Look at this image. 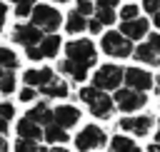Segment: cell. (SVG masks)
I'll list each match as a JSON object with an SVG mask.
<instances>
[{"label": "cell", "mask_w": 160, "mask_h": 152, "mask_svg": "<svg viewBox=\"0 0 160 152\" xmlns=\"http://www.w3.org/2000/svg\"><path fill=\"white\" fill-rule=\"evenodd\" d=\"M75 12H78V15H82V17L88 20V17H92V12H95V5H92L90 0H78V5H75Z\"/></svg>", "instance_id": "obj_27"}, {"label": "cell", "mask_w": 160, "mask_h": 152, "mask_svg": "<svg viewBox=\"0 0 160 152\" xmlns=\"http://www.w3.org/2000/svg\"><path fill=\"white\" fill-rule=\"evenodd\" d=\"M32 20H30V25H35L40 32H45V35H52L60 25H62V15L55 10V7H50V5H35L32 7Z\"/></svg>", "instance_id": "obj_4"}, {"label": "cell", "mask_w": 160, "mask_h": 152, "mask_svg": "<svg viewBox=\"0 0 160 152\" xmlns=\"http://www.w3.org/2000/svg\"><path fill=\"white\" fill-rule=\"evenodd\" d=\"M152 80H155V87H158V92H160V75H158V77H152Z\"/></svg>", "instance_id": "obj_40"}, {"label": "cell", "mask_w": 160, "mask_h": 152, "mask_svg": "<svg viewBox=\"0 0 160 152\" xmlns=\"http://www.w3.org/2000/svg\"><path fill=\"white\" fill-rule=\"evenodd\" d=\"M105 145H108V135H105V130L98 127V125H85V127L75 135V147H78L80 152H95V150H100V147H105Z\"/></svg>", "instance_id": "obj_5"}, {"label": "cell", "mask_w": 160, "mask_h": 152, "mask_svg": "<svg viewBox=\"0 0 160 152\" xmlns=\"http://www.w3.org/2000/svg\"><path fill=\"white\" fill-rule=\"evenodd\" d=\"M122 85V67L120 65H100L92 75V87L100 92H115Z\"/></svg>", "instance_id": "obj_3"}, {"label": "cell", "mask_w": 160, "mask_h": 152, "mask_svg": "<svg viewBox=\"0 0 160 152\" xmlns=\"http://www.w3.org/2000/svg\"><path fill=\"white\" fill-rule=\"evenodd\" d=\"M0 152H10V145H8L5 135H0Z\"/></svg>", "instance_id": "obj_34"}, {"label": "cell", "mask_w": 160, "mask_h": 152, "mask_svg": "<svg viewBox=\"0 0 160 152\" xmlns=\"http://www.w3.org/2000/svg\"><path fill=\"white\" fill-rule=\"evenodd\" d=\"M15 130H18V137H20V140H32V142H40V140H42V127L35 125V122H32L30 117H25V115L18 120V127H15Z\"/></svg>", "instance_id": "obj_15"}, {"label": "cell", "mask_w": 160, "mask_h": 152, "mask_svg": "<svg viewBox=\"0 0 160 152\" xmlns=\"http://www.w3.org/2000/svg\"><path fill=\"white\" fill-rule=\"evenodd\" d=\"M92 17H95L102 27H108V25H112V22L118 20V12H115V10H95Z\"/></svg>", "instance_id": "obj_24"}, {"label": "cell", "mask_w": 160, "mask_h": 152, "mask_svg": "<svg viewBox=\"0 0 160 152\" xmlns=\"http://www.w3.org/2000/svg\"><path fill=\"white\" fill-rule=\"evenodd\" d=\"M100 47H102V52L108 57H120L122 60V57L132 55V42L128 37H122L118 30H108L102 35V40H100Z\"/></svg>", "instance_id": "obj_6"}, {"label": "cell", "mask_w": 160, "mask_h": 152, "mask_svg": "<svg viewBox=\"0 0 160 152\" xmlns=\"http://www.w3.org/2000/svg\"><path fill=\"white\" fill-rule=\"evenodd\" d=\"M65 30L70 32V35H78V32H85L88 30V20L82 17V15H78L75 10L68 15V20H65Z\"/></svg>", "instance_id": "obj_21"}, {"label": "cell", "mask_w": 160, "mask_h": 152, "mask_svg": "<svg viewBox=\"0 0 160 152\" xmlns=\"http://www.w3.org/2000/svg\"><path fill=\"white\" fill-rule=\"evenodd\" d=\"M32 152H50V150H48V147H45V145H38V147H35V150H32Z\"/></svg>", "instance_id": "obj_38"}, {"label": "cell", "mask_w": 160, "mask_h": 152, "mask_svg": "<svg viewBox=\"0 0 160 152\" xmlns=\"http://www.w3.org/2000/svg\"><path fill=\"white\" fill-rule=\"evenodd\" d=\"M152 117L150 115H140V117H122L120 122H118V130H122V132H130V135H135V137H148L150 135V130H152Z\"/></svg>", "instance_id": "obj_9"}, {"label": "cell", "mask_w": 160, "mask_h": 152, "mask_svg": "<svg viewBox=\"0 0 160 152\" xmlns=\"http://www.w3.org/2000/svg\"><path fill=\"white\" fill-rule=\"evenodd\" d=\"M132 57L142 65H150V67H160V55L152 52V47L148 42H140L138 47H132Z\"/></svg>", "instance_id": "obj_18"}, {"label": "cell", "mask_w": 160, "mask_h": 152, "mask_svg": "<svg viewBox=\"0 0 160 152\" xmlns=\"http://www.w3.org/2000/svg\"><path fill=\"white\" fill-rule=\"evenodd\" d=\"M50 152H70V150H65V147H55V150H50Z\"/></svg>", "instance_id": "obj_41"}, {"label": "cell", "mask_w": 160, "mask_h": 152, "mask_svg": "<svg viewBox=\"0 0 160 152\" xmlns=\"http://www.w3.org/2000/svg\"><path fill=\"white\" fill-rule=\"evenodd\" d=\"M2 25H5V22H2V20H0V30H2Z\"/></svg>", "instance_id": "obj_43"}, {"label": "cell", "mask_w": 160, "mask_h": 152, "mask_svg": "<svg viewBox=\"0 0 160 152\" xmlns=\"http://www.w3.org/2000/svg\"><path fill=\"white\" fill-rule=\"evenodd\" d=\"M18 65H20V57H18L10 47H0V70H10V72H15Z\"/></svg>", "instance_id": "obj_22"}, {"label": "cell", "mask_w": 160, "mask_h": 152, "mask_svg": "<svg viewBox=\"0 0 160 152\" xmlns=\"http://www.w3.org/2000/svg\"><path fill=\"white\" fill-rule=\"evenodd\" d=\"M138 15H140V7H138L135 2H128V5L120 7V22H125V20H135Z\"/></svg>", "instance_id": "obj_26"}, {"label": "cell", "mask_w": 160, "mask_h": 152, "mask_svg": "<svg viewBox=\"0 0 160 152\" xmlns=\"http://www.w3.org/2000/svg\"><path fill=\"white\" fill-rule=\"evenodd\" d=\"M122 82H125L128 90H135V92H142V95L148 90H152V85H155L152 75L148 70H142V67H128V70H122Z\"/></svg>", "instance_id": "obj_8"}, {"label": "cell", "mask_w": 160, "mask_h": 152, "mask_svg": "<svg viewBox=\"0 0 160 152\" xmlns=\"http://www.w3.org/2000/svg\"><path fill=\"white\" fill-rule=\"evenodd\" d=\"M60 35H42V40L35 45V50H38V55H40V60H50V57H55L58 52H60Z\"/></svg>", "instance_id": "obj_14"}, {"label": "cell", "mask_w": 160, "mask_h": 152, "mask_svg": "<svg viewBox=\"0 0 160 152\" xmlns=\"http://www.w3.org/2000/svg\"><path fill=\"white\" fill-rule=\"evenodd\" d=\"M38 145H40V142H32V140H20V137H18V142H15V152H32Z\"/></svg>", "instance_id": "obj_28"}, {"label": "cell", "mask_w": 160, "mask_h": 152, "mask_svg": "<svg viewBox=\"0 0 160 152\" xmlns=\"http://www.w3.org/2000/svg\"><path fill=\"white\" fill-rule=\"evenodd\" d=\"M110 152H142V150L135 145V140H130L125 135H115L110 140Z\"/></svg>", "instance_id": "obj_20"}, {"label": "cell", "mask_w": 160, "mask_h": 152, "mask_svg": "<svg viewBox=\"0 0 160 152\" xmlns=\"http://www.w3.org/2000/svg\"><path fill=\"white\" fill-rule=\"evenodd\" d=\"M52 122L62 130H70L80 122V110L75 105H58L52 107Z\"/></svg>", "instance_id": "obj_12"}, {"label": "cell", "mask_w": 160, "mask_h": 152, "mask_svg": "<svg viewBox=\"0 0 160 152\" xmlns=\"http://www.w3.org/2000/svg\"><path fill=\"white\" fill-rule=\"evenodd\" d=\"M122 37H128L130 42H135V40H142V37H148V32H150V22H148V17H142V15H138L135 20H125V22H120V30H118Z\"/></svg>", "instance_id": "obj_10"}, {"label": "cell", "mask_w": 160, "mask_h": 152, "mask_svg": "<svg viewBox=\"0 0 160 152\" xmlns=\"http://www.w3.org/2000/svg\"><path fill=\"white\" fill-rule=\"evenodd\" d=\"M5 15H8V5L0 2V20H2V22H5Z\"/></svg>", "instance_id": "obj_35"}, {"label": "cell", "mask_w": 160, "mask_h": 152, "mask_svg": "<svg viewBox=\"0 0 160 152\" xmlns=\"http://www.w3.org/2000/svg\"><path fill=\"white\" fill-rule=\"evenodd\" d=\"M42 35L45 32H40L35 25H30V22H20V25H15L12 27V42H18V45H22V47H35L40 40H42Z\"/></svg>", "instance_id": "obj_11"}, {"label": "cell", "mask_w": 160, "mask_h": 152, "mask_svg": "<svg viewBox=\"0 0 160 152\" xmlns=\"http://www.w3.org/2000/svg\"><path fill=\"white\" fill-rule=\"evenodd\" d=\"M112 105L120 112H138L140 107L148 105V95L135 92V90H128V87H118L115 95H112Z\"/></svg>", "instance_id": "obj_7"}, {"label": "cell", "mask_w": 160, "mask_h": 152, "mask_svg": "<svg viewBox=\"0 0 160 152\" xmlns=\"http://www.w3.org/2000/svg\"><path fill=\"white\" fill-rule=\"evenodd\" d=\"M78 95H80V100L88 105V110H90L92 117H100V120H110V117H112L115 105H112V97H110L108 92H100V90H95V87L90 85V87H80Z\"/></svg>", "instance_id": "obj_2"}, {"label": "cell", "mask_w": 160, "mask_h": 152, "mask_svg": "<svg viewBox=\"0 0 160 152\" xmlns=\"http://www.w3.org/2000/svg\"><path fill=\"white\" fill-rule=\"evenodd\" d=\"M88 30H90L92 35H98V32L102 30V25H100V22H98L95 17H88Z\"/></svg>", "instance_id": "obj_33"}, {"label": "cell", "mask_w": 160, "mask_h": 152, "mask_svg": "<svg viewBox=\"0 0 160 152\" xmlns=\"http://www.w3.org/2000/svg\"><path fill=\"white\" fill-rule=\"evenodd\" d=\"M42 140L50 142V145H62V142L70 140V135H68V130H62V127H58L55 122H50V125L42 127Z\"/></svg>", "instance_id": "obj_19"}, {"label": "cell", "mask_w": 160, "mask_h": 152, "mask_svg": "<svg viewBox=\"0 0 160 152\" xmlns=\"http://www.w3.org/2000/svg\"><path fill=\"white\" fill-rule=\"evenodd\" d=\"M52 77H55V72H52L50 67H35V70H25V72H22V82H25V87H32V90L45 87Z\"/></svg>", "instance_id": "obj_13"}, {"label": "cell", "mask_w": 160, "mask_h": 152, "mask_svg": "<svg viewBox=\"0 0 160 152\" xmlns=\"http://www.w3.org/2000/svg\"><path fill=\"white\" fill-rule=\"evenodd\" d=\"M118 2H120V0H92L95 10H115Z\"/></svg>", "instance_id": "obj_29"}, {"label": "cell", "mask_w": 160, "mask_h": 152, "mask_svg": "<svg viewBox=\"0 0 160 152\" xmlns=\"http://www.w3.org/2000/svg\"><path fill=\"white\" fill-rule=\"evenodd\" d=\"M68 92H70V87H68V82L62 80V77H52L45 87H40L38 90V95H42V97H68Z\"/></svg>", "instance_id": "obj_17"}, {"label": "cell", "mask_w": 160, "mask_h": 152, "mask_svg": "<svg viewBox=\"0 0 160 152\" xmlns=\"http://www.w3.org/2000/svg\"><path fill=\"white\" fill-rule=\"evenodd\" d=\"M18 97H20V102H32V100L38 97V90H32V87H22Z\"/></svg>", "instance_id": "obj_30"}, {"label": "cell", "mask_w": 160, "mask_h": 152, "mask_svg": "<svg viewBox=\"0 0 160 152\" xmlns=\"http://www.w3.org/2000/svg\"><path fill=\"white\" fill-rule=\"evenodd\" d=\"M52 2H70V0H52Z\"/></svg>", "instance_id": "obj_42"}, {"label": "cell", "mask_w": 160, "mask_h": 152, "mask_svg": "<svg viewBox=\"0 0 160 152\" xmlns=\"http://www.w3.org/2000/svg\"><path fill=\"white\" fill-rule=\"evenodd\" d=\"M148 152H160V145H158V142H152V145L148 147Z\"/></svg>", "instance_id": "obj_37"}, {"label": "cell", "mask_w": 160, "mask_h": 152, "mask_svg": "<svg viewBox=\"0 0 160 152\" xmlns=\"http://www.w3.org/2000/svg\"><path fill=\"white\" fill-rule=\"evenodd\" d=\"M10 2L15 5V15L18 17H28L32 12V7H35V0H10Z\"/></svg>", "instance_id": "obj_25"}, {"label": "cell", "mask_w": 160, "mask_h": 152, "mask_svg": "<svg viewBox=\"0 0 160 152\" xmlns=\"http://www.w3.org/2000/svg\"><path fill=\"white\" fill-rule=\"evenodd\" d=\"M25 117H30L35 125L45 127V125H50V122H52V107H50L48 102H38L35 107H30V110L25 112Z\"/></svg>", "instance_id": "obj_16"}, {"label": "cell", "mask_w": 160, "mask_h": 152, "mask_svg": "<svg viewBox=\"0 0 160 152\" xmlns=\"http://www.w3.org/2000/svg\"><path fill=\"white\" fill-rule=\"evenodd\" d=\"M152 25H155V27H158V30H160V10H158V12H155V15H152Z\"/></svg>", "instance_id": "obj_36"}, {"label": "cell", "mask_w": 160, "mask_h": 152, "mask_svg": "<svg viewBox=\"0 0 160 152\" xmlns=\"http://www.w3.org/2000/svg\"><path fill=\"white\" fill-rule=\"evenodd\" d=\"M142 10H145L148 15H155V12L160 10V0H142Z\"/></svg>", "instance_id": "obj_32"}, {"label": "cell", "mask_w": 160, "mask_h": 152, "mask_svg": "<svg viewBox=\"0 0 160 152\" xmlns=\"http://www.w3.org/2000/svg\"><path fill=\"white\" fill-rule=\"evenodd\" d=\"M0 92H2V95L15 92V72H10V70H0Z\"/></svg>", "instance_id": "obj_23"}, {"label": "cell", "mask_w": 160, "mask_h": 152, "mask_svg": "<svg viewBox=\"0 0 160 152\" xmlns=\"http://www.w3.org/2000/svg\"><path fill=\"white\" fill-rule=\"evenodd\" d=\"M145 42L152 47V52L160 55V32H148V40H145Z\"/></svg>", "instance_id": "obj_31"}, {"label": "cell", "mask_w": 160, "mask_h": 152, "mask_svg": "<svg viewBox=\"0 0 160 152\" xmlns=\"http://www.w3.org/2000/svg\"><path fill=\"white\" fill-rule=\"evenodd\" d=\"M90 2H92V0H90Z\"/></svg>", "instance_id": "obj_44"}, {"label": "cell", "mask_w": 160, "mask_h": 152, "mask_svg": "<svg viewBox=\"0 0 160 152\" xmlns=\"http://www.w3.org/2000/svg\"><path fill=\"white\" fill-rule=\"evenodd\" d=\"M155 142L160 145V122H158V132H155Z\"/></svg>", "instance_id": "obj_39"}, {"label": "cell", "mask_w": 160, "mask_h": 152, "mask_svg": "<svg viewBox=\"0 0 160 152\" xmlns=\"http://www.w3.org/2000/svg\"><path fill=\"white\" fill-rule=\"evenodd\" d=\"M95 62H98V50L92 40L78 37L65 45V60L60 62V72L68 75L72 82H82Z\"/></svg>", "instance_id": "obj_1"}]
</instances>
